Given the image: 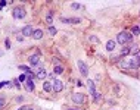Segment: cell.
<instances>
[{
    "label": "cell",
    "mask_w": 140,
    "mask_h": 110,
    "mask_svg": "<svg viewBox=\"0 0 140 110\" xmlns=\"http://www.w3.org/2000/svg\"><path fill=\"white\" fill-rule=\"evenodd\" d=\"M131 40H133V35L128 34V32H121V34H118V37H117L118 44H127V43H131Z\"/></svg>",
    "instance_id": "cell-1"
},
{
    "label": "cell",
    "mask_w": 140,
    "mask_h": 110,
    "mask_svg": "<svg viewBox=\"0 0 140 110\" xmlns=\"http://www.w3.org/2000/svg\"><path fill=\"white\" fill-rule=\"evenodd\" d=\"M12 15H13L15 19H24L25 18V9L24 7H15L13 12H12Z\"/></svg>",
    "instance_id": "cell-2"
},
{
    "label": "cell",
    "mask_w": 140,
    "mask_h": 110,
    "mask_svg": "<svg viewBox=\"0 0 140 110\" xmlns=\"http://www.w3.org/2000/svg\"><path fill=\"white\" fill-rule=\"evenodd\" d=\"M72 101L77 103V104H83V103H84V95L81 94V93L74 94V95H72Z\"/></svg>",
    "instance_id": "cell-3"
},
{
    "label": "cell",
    "mask_w": 140,
    "mask_h": 110,
    "mask_svg": "<svg viewBox=\"0 0 140 110\" xmlns=\"http://www.w3.org/2000/svg\"><path fill=\"white\" fill-rule=\"evenodd\" d=\"M63 90V84L59 81V79H56V81H53V91L55 93H59V91H62Z\"/></svg>",
    "instance_id": "cell-4"
},
{
    "label": "cell",
    "mask_w": 140,
    "mask_h": 110,
    "mask_svg": "<svg viewBox=\"0 0 140 110\" xmlns=\"http://www.w3.org/2000/svg\"><path fill=\"white\" fill-rule=\"evenodd\" d=\"M78 68H80V72H81V75H83V76H86V75L89 73V69H87L86 63H83L81 60H78Z\"/></svg>",
    "instance_id": "cell-5"
},
{
    "label": "cell",
    "mask_w": 140,
    "mask_h": 110,
    "mask_svg": "<svg viewBox=\"0 0 140 110\" xmlns=\"http://www.w3.org/2000/svg\"><path fill=\"white\" fill-rule=\"evenodd\" d=\"M32 32H34V30H32L31 25H25V27H24V30H22L24 37H30V35H32Z\"/></svg>",
    "instance_id": "cell-6"
},
{
    "label": "cell",
    "mask_w": 140,
    "mask_h": 110,
    "mask_svg": "<svg viewBox=\"0 0 140 110\" xmlns=\"http://www.w3.org/2000/svg\"><path fill=\"white\" fill-rule=\"evenodd\" d=\"M25 88H27V91H30V93L34 90V82H32V79H27V81H25Z\"/></svg>",
    "instance_id": "cell-7"
},
{
    "label": "cell",
    "mask_w": 140,
    "mask_h": 110,
    "mask_svg": "<svg viewBox=\"0 0 140 110\" xmlns=\"http://www.w3.org/2000/svg\"><path fill=\"white\" fill-rule=\"evenodd\" d=\"M38 62H40L38 54H32V56H30V63H31L32 66H34V65H38Z\"/></svg>",
    "instance_id": "cell-8"
},
{
    "label": "cell",
    "mask_w": 140,
    "mask_h": 110,
    "mask_svg": "<svg viewBox=\"0 0 140 110\" xmlns=\"http://www.w3.org/2000/svg\"><path fill=\"white\" fill-rule=\"evenodd\" d=\"M41 37H43V31H41V30H34V32H32V38L40 40Z\"/></svg>",
    "instance_id": "cell-9"
},
{
    "label": "cell",
    "mask_w": 140,
    "mask_h": 110,
    "mask_svg": "<svg viewBox=\"0 0 140 110\" xmlns=\"http://www.w3.org/2000/svg\"><path fill=\"white\" fill-rule=\"evenodd\" d=\"M43 90H44V91H46V93H49V91H52V90H53V84H50V82H44V84H43Z\"/></svg>",
    "instance_id": "cell-10"
},
{
    "label": "cell",
    "mask_w": 140,
    "mask_h": 110,
    "mask_svg": "<svg viewBox=\"0 0 140 110\" xmlns=\"http://www.w3.org/2000/svg\"><path fill=\"white\" fill-rule=\"evenodd\" d=\"M47 76V72L44 71V69H40L38 72H37V78L38 79H44Z\"/></svg>",
    "instance_id": "cell-11"
},
{
    "label": "cell",
    "mask_w": 140,
    "mask_h": 110,
    "mask_svg": "<svg viewBox=\"0 0 140 110\" xmlns=\"http://www.w3.org/2000/svg\"><path fill=\"white\" fill-rule=\"evenodd\" d=\"M87 85H89V90H90V94L93 95L96 93V90H94V82L93 81H87Z\"/></svg>",
    "instance_id": "cell-12"
},
{
    "label": "cell",
    "mask_w": 140,
    "mask_h": 110,
    "mask_svg": "<svg viewBox=\"0 0 140 110\" xmlns=\"http://www.w3.org/2000/svg\"><path fill=\"white\" fill-rule=\"evenodd\" d=\"M114 48H115V41H112V40H111V41H108V43H106V50L112 51Z\"/></svg>",
    "instance_id": "cell-13"
},
{
    "label": "cell",
    "mask_w": 140,
    "mask_h": 110,
    "mask_svg": "<svg viewBox=\"0 0 140 110\" xmlns=\"http://www.w3.org/2000/svg\"><path fill=\"white\" fill-rule=\"evenodd\" d=\"M19 69H21V71H24V72H25L27 75H30V73H32V72H31V69H30L28 66H24V65H21V66H19Z\"/></svg>",
    "instance_id": "cell-14"
},
{
    "label": "cell",
    "mask_w": 140,
    "mask_h": 110,
    "mask_svg": "<svg viewBox=\"0 0 140 110\" xmlns=\"http://www.w3.org/2000/svg\"><path fill=\"white\" fill-rule=\"evenodd\" d=\"M62 72H63V66H61V65H56V66H55V73L61 75Z\"/></svg>",
    "instance_id": "cell-15"
},
{
    "label": "cell",
    "mask_w": 140,
    "mask_h": 110,
    "mask_svg": "<svg viewBox=\"0 0 140 110\" xmlns=\"http://www.w3.org/2000/svg\"><path fill=\"white\" fill-rule=\"evenodd\" d=\"M46 21H47V24H52V21H53V15H52V12H49L46 15Z\"/></svg>",
    "instance_id": "cell-16"
},
{
    "label": "cell",
    "mask_w": 140,
    "mask_h": 110,
    "mask_svg": "<svg viewBox=\"0 0 140 110\" xmlns=\"http://www.w3.org/2000/svg\"><path fill=\"white\" fill-rule=\"evenodd\" d=\"M128 53H130V47H124L121 50V56H127Z\"/></svg>",
    "instance_id": "cell-17"
},
{
    "label": "cell",
    "mask_w": 140,
    "mask_h": 110,
    "mask_svg": "<svg viewBox=\"0 0 140 110\" xmlns=\"http://www.w3.org/2000/svg\"><path fill=\"white\" fill-rule=\"evenodd\" d=\"M27 79H28V78H27V75H25V73H22V75L18 78V81H19V82H25Z\"/></svg>",
    "instance_id": "cell-18"
},
{
    "label": "cell",
    "mask_w": 140,
    "mask_h": 110,
    "mask_svg": "<svg viewBox=\"0 0 140 110\" xmlns=\"http://www.w3.org/2000/svg\"><path fill=\"white\" fill-rule=\"evenodd\" d=\"M133 34H134V35H139V34H140V28L137 27V25L133 27Z\"/></svg>",
    "instance_id": "cell-19"
},
{
    "label": "cell",
    "mask_w": 140,
    "mask_h": 110,
    "mask_svg": "<svg viewBox=\"0 0 140 110\" xmlns=\"http://www.w3.org/2000/svg\"><path fill=\"white\" fill-rule=\"evenodd\" d=\"M49 31H50V34H52V35H55V34H56V28L50 27V28H49Z\"/></svg>",
    "instance_id": "cell-20"
},
{
    "label": "cell",
    "mask_w": 140,
    "mask_h": 110,
    "mask_svg": "<svg viewBox=\"0 0 140 110\" xmlns=\"http://www.w3.org/2000/svg\"><path fill=\"white\" fill-rule=\"evenodd\" d=\"M6 3H7L6 0H0V9H1V7H4V4H6Z\"/></svg>",
    "instance_id": "cell-21"
},
{
    "label": "cell",
    "mask_w": 140,
    "mask_h": 110,
    "mask_svg": "<svg viewBox=\"0 0 140 110\" xmlns=\"http://www.w3.org/2000/svg\"><path fill=\"white\" fill-rule=\"evenodd\" d=\"M4 104H6V101H4V98H0V109H1V107H3Z\"/></svg>",
    "instance_id": "cell-22"
},
{
    "label": "cell",
    "mask_w": 140,
    "mask_h": 110,
    "mask_svg": "<svg viewBox=\"0 0 140 110\" xmlns=\"http://www.w3.org/2000/svg\"><path fill=\"white\" fill-rule=\"evenodd\" d=\"M71 7H72V9H80V7H81V6H80V4H78V3H74V4H72V6H71Z\"/></svg>",
    "instance_id": "cell-23"
},
{
    "label": "cell",
    "mask_w": 140,
    "mask_h": 110,
    "mask_svg": "<svg viewBox=\"0 0 140 110\" xmlns=\"http://www.w3.org/2000/svg\"><path fill=\"white\" fill-rule=\"evenodd\" d=\"M6 84H9V82H7V81H3V82H0V88H3Z\"/></svg>",
    "instance_id": "cell-24"
},
{
    "label": "cell",
    "mask_w": 140,
    "mask_h": 110,
    "mask_svg": "<svg viewBox=\"0 0 140 110\" xmlns=\"http://www.w3.org/2000/svg\"><path fill=\"white\" fill-rule=\"evenodd\" d=\"M18 110H32L31 107H19Z\"/></svg>",
    "instance_id": "cell-25"
},
{
    "label": "cell",
    "mask_w": 140,
    "mask_h": 110,
    "mask_svg": "<svg viewBox=\"0 0 140 110\" xmlns=\"http://www.w3.org/2000/svg\"><path fill=\"white\" fill-rule=\"evenodd\" d=\"M10 47V43H9V40H6V48Z\"/></svg>",
    "instance_id": "cell-26"
},
{
    "label": "cell",
    "mask_w": 140,
    "mask_h": 110,
    "mask_svg": "<svg viewBox=\"0 0 140 110\" xmlns=\"http://www.w3.org/2000/svg\"><path fill=\"white\" fill-rule=\"evenodd\" d=\"M90 40H92V41H94V43H97V41H99V40H97V38H94V37H90Z\"/></svg>",
    "instance_id": "cell-27"
},
{
    "label": "cell",
    "mask_w": 140,
    "mask_h": 110,
    "mask_svg": "<svg viewBox=\"0 0 140 110\" xmlns=\"http://www.w3.org/2000/svg\"><path fill=\"white\" fill-rule=\"evenodd\" d=\"M69 110H75V109H69Z\"/></svg>",
    "instance_id": "cell-28"
}]
</instances>
